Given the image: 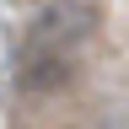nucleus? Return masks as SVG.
Segmentation results:
<instances>
[{"label": "nucleus", "mask_w": 129, "mask_h": 129, "mask_svg": "<svg viewBox=\"0 0 129 129\" xmlns=\"http://www.w3.org/2000/svg\"><path fill=\"white\" fill-rule=\"evenodd\" d=\"M97 32H102V6L97 0H48L27 22V48H48V54H81Z\"/></svg>", "instance_id": "nucleus-1"}, {"label": "nucleus", "mask_w": 129, "mask_h": 129, "mask_svg": "<svg viewBox=\"0 0 129 129\" xmlns=\"http://www.w3.org/2000/svg\"><path fill=\"white\" fill-rule=\"evenodd\" d=\"M75 75H81L75 54H48V48H27L22 43V54L11 59V91L27 97V102H54V97H64L75 86Z\"/></svg>", "instance_id": "nucleus-2"}]
</instances>
